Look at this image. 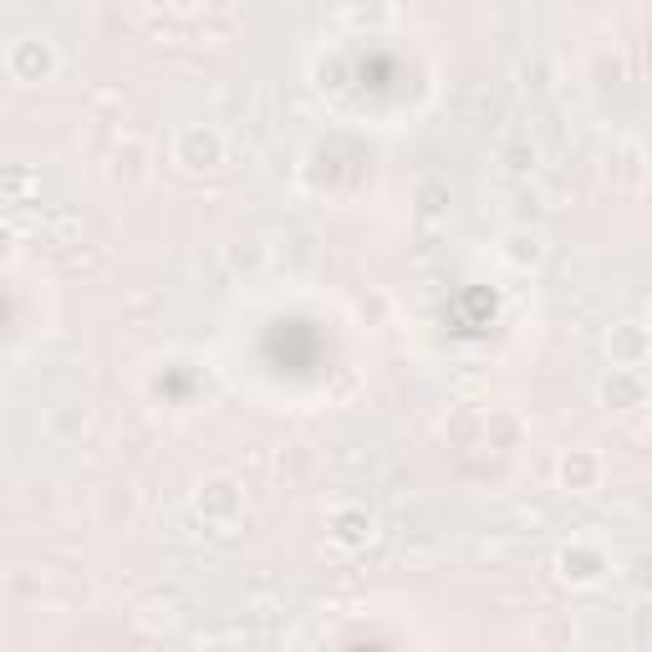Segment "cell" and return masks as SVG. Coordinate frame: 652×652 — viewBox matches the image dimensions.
Masks as SVG:
<instances>
[{"label": "cell", "mask_w": 652, "mask_h": 652, "mask_svg": "<svg viewBox=\"0 0 652 652\" xmlns=\"http://www.w3.org/2000/svg\"><path fill=\"white\" fill-rule=\"evenodd\" d=\"M174 164H184L189 174L219 169V164H225V134L209 128V122H189V128H179V138H174Z\"/></svg>", "instance_id": "6da1fadb"}, {"label": "cell", "mask_w": 652, "mask_h": 652, "mask_svg": "<svg viewBox=\"0 0 652 652\" xmlns=\"http://www.w3.org/2000/svg\"><path fill=\"white\" fill-rule=\"evenodd\" d=\"M6 67H11L16 82H47V77L57 72V51H51V41H41V37H21V41H11V51H6Z\"/></svg>", "instance_id": "7a4b0ae2"}, {"label": "cell", "mask_w": 652, "mask_h": 652, "mask_svg": "<svg viewBox=\"0 0 652 652\" xmlns=\"http://www.w3.org/2000/svg\"><path fill=\"white\" fill-rule=\"evenodd\" d=\"M606 347H612V367H642L652 357V326H638V322L612 326Z\"/></svg>", "instance_id": "3957f363"}, {"label": "cell", "mask_w": 652, "mask_h": 652, "mask_svg": "<svg viewBox=\"0 0 652 652\" xmlns=\"http://www.w3.org/2000/svg\"><path fill=\"white\" fill-rule=\"evenodd\" d=\"M556 480H561V490H571V495H592L596 484H602V460H596L592 448H571L566 460L556 464Z\"/></svg>", "instance_id": "277c9868"}, {"label": "cell", "mask_w": 652, "mask_h": 652, "mask_svg": "<svg viewBox=\"0 0 652 652\" xmlns=\"http://www.w3.org/2000/svg\"><path fill=\"white\" fill-rule=\"evenodd\" d=\"M602 403L606 408H648V387H642L638 367H612L602 383Z\"/></svg>", "instance_id": "5b68a950"}, {"label": "cell", "mask_w": 652, "mask_h": 652, "mask_svg": "<svg viewBox=\"0 0 652 652\" xmlns=\"http://www.w3.org/2000/svg\"><path fill=\"white\" fill-rule=\"evenodd\" d=\"M602 571H606V556L596 545H566V551H561V576L576 581V586H592Z\"/></svg>", "instance_id": "8992f818"}, {"label": "cell", "mask_w": 652, "mask_h": 652, "mask_svg": "<svg viewBox=\"0 0 652 652\" xmlns=\"http://www.w3.org/2000/svg\"><path fill=\"white\" fill-rule=\"evenodd\" d=\"M199 510H205L209 520H235L240 515V495H235L230 480H209L205 490H199Z\"/></svg>", "instance_id": "52a82bcc"}, {"label": "cell", "mask_w": 652, "mask_h": 652, "mask_svg": "<svg viewBox=\"0 0 652 652\" xmlns=\"http://www.w3.org/2000/svg\"><path fill=\"white\" fill-rule=\"evenodd\" d=\"M332 525H337V541L342 545H363L367 535H373V515H367V510H357V505H342Z\"/></svg>", "instance_id": "ba28073f"}, {"label": "cell", "mask_w": 652, "mask_h": 652, "mask_svg": "<svg viewBox=\"0 0 652 652\" xmlns=\"http://www.w3.org/2000/svg\"><path fill=\"white\" fill-rule=\"evenodd\" d=\"M648 413H652V403H648Z\"/></svg>", "instance_id": "9c48e42d"}]
</instances>
